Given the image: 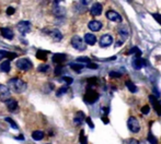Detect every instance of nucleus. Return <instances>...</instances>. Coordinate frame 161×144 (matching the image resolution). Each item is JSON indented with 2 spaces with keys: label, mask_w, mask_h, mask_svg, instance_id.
I'll list each match as a JSON object with an SVG mask.
<instances>
[{
  "label": "nucleus",
  "mask_w": 161,
  "mask_h": 144,
  "mask_svg": "<svg viewBox=\"0 0 161 144\" xmlns=\"http://www.w3.org/2000/svg\"><path fill=\"white\" fill-rule=\"evenodd\" d=\"M10 98V89L7 87L6 85L0 84V100H8Z\"/></svg>",
  "instance_id": "9"
},
{
  "label": "nucleus",
  "mask_w": 161,
  "mask_h": 144,
  "mask_svg": "<svg viewBox=\"0 0 161 144\" xmlns=\"http://www.w3.org/2000/svg\"><path fill=\"white\" fill-rule=\"evenodd\" d=\"M146 65V60L140 59V58H135L133 60V67L135 69H140L143 66Z\"/></svg>",
  "instance_id": "19"
},
{
  "label": "nucleus",
  "mask_w": 161,
  "mask_h": 144,
  "mask_svg": "<svg viewBox=\"0 0 161 144\" xmlns=\"http://www.w3.org/2000/svg\"><path fill=\"white\" fill-rule=\"evenodd\" d=\"M53 13L55 14L56 17H64L65 15V13H66V11H65V9L62 8V7H59V6H57L54 8V10H53Z\"/></svg>",
  "instance_id": "20"
},
{
  "label": "nucleus",
  "mask_w": 161,
  "mask_h": 144,
  "mask_svg": "<svg viewBox=\"0 0 161 144\" xmlns=\"http://www.w3.org/2000/svg\"><path fill=\"white\" fill-rule=\"evenodd\" d=\"M148 141H149L150 144H158V140L151 132L148 133Z\"/></svg>",
  "instance_id": "28"
},
{
  "label": "nucleus",
  "mask_w": 161,
  "mask_h": 144,
  "mask_svg": "<svg viewBox=\"0 0 161 144\" xmlns=\"http://www.w3.org/2000/svg\"><path fill=\"white\" fill-rule=\"evenodd\" d=\"M71 45L75 49L80 50V51L86 49V45H84V40H82V38L80 36H78V35H75L71 38Z\"/></svg>",
  "instance_id": "5"
},
{
  "label": "nucleus",
  "mask_w": 161,
  "mask_h": 144,
  "mask_svg": "<svg viewBox=\"0 0 161 144\" xmlns=\"http://www.w3.org/2000/svg\"><path fill=\"white\" fill-rule=\"evenodd\" d=\"M37 70H39V72H46L50 70V66L48 65H41Z\"/></svg>",
  "instance_id": "30"
},
{
  "label": "nucleus",
  "mask_w": 161,
  "mask_h": 144,
  "mask_svg": "<svg viewBox=\"0 0 161 144\" xmlns=\"http://www.w3.org/2000/svg\"><path fill=\"white\" fill-rule=\"evenodd\" d=\"M109 75H110L111 78H120V77H122V73L115 72V71H111L110 73H109Z\"/></svg>",
  "instance_id": "32"
},
{
  "label": "nucleus",
  "mask_w": 161,
  "mask_h": 144,
  "mask_svg": "<svg viewBox=\"0 0 161 144\" xmlns=\"http://www.w3.org/2000/svg\"><path fill=\"white\" fill-rule=\"evenodd\" d=\"M0 33H1V35L7 39H12L13 38V36H14V35H13V31L9 28H0Z\"/></svg>",
  "instance_id": "13"
},
{
  "label": "nucleus",
  "mask_w": 161,
  "mask_h": 144,
  "mask_svg": "<svg viewBox=\"0 0 161 144\" xmlns=\"http://www.w3.org/2000/svg\"><path fill=\"white\" fill-rule=\"evenodd\" d=\"M32 138H33L35 141H39V140H42V139L44 138V132L41 131V130H36V131H34V132L32 133Z\"/></svg>",
  "instance_id": "23"
},
{
  "label": "nucleus",
  "mask_w": 161,
  "mask_h": 144,
  "mask_svg": "<svg viewBox=\"0 0 161 144\" xmlns=\"http://www.w3.org/2000/svg\"><path fill=\"white\" fill-rule=\"evenodd\" d=\"M113 43V37L110 34H104L100 38V46L101 47H107Z\"/></svg>",
  "instance_id": "10"
},
{
  "label": "nucleus",
  "mask_w": 161,
  "mask_h": 144,
  "mask_svg": "<svg viewBox=\"0 0 161 144\" xmlns=\"http://www.w3.org/2000/svg\"><path fill=\"white\" fill-rule=\"evenodd\" d=\"M98 100H99V94H98V92L92 89H88L87 93L84 94V100H86L87 103H89V104H93V103H95Z\"/></svg>",
  "instance_id": "2"
},
{
  "label": "nucleus",
  "mask_w": 161,
  "mask_h": 144,
  "mask_svg": "<svg viewBox=\"0 0 161 144\" xmlns=\"http://www.w3.org/2000/svg\"><path fill=\"white\" fill-rule=\"evenodd\" d=\"M77 61L78 62L82 61V62H87V63H90V62H91V60H90L88 57H79V58H77Z\"/></svg>",
  "instance_id": "34"
},
{
  "label": "nucleus",
  "mask_w": 161,
  "mask_h": 144,
  "mask_svg": "<svg viewBox=\"0 0 161 144\" xmlns=\"http://www.w3.org/2000/svg\"><path fill=\"white\" fill-rule=\"evenodd\" d=\"M10 68H11V66H10V60H6L0 63V71L9 72L10 71Z\"/></svg>",
  "instance_id": "21"
},
{
  "label": "nucleus",
  "mask_w": 161,
  "mask_h": 144,
  "mask_svg": "<svg viewBox=\"0 0 161 144\" xmlns=\"http://www.w3.org/2000/svg\"><path fill=\"white\" fill-rule=\"evenodd\" d=\"M65 83H67V84H71L72 82H73V80H72V78H70V77H64V78L61 79Z\"/></svg>",
  "instance_id": "38"
},
{
  "label": "nucleus",
  "mask_w": 161,
  "mask_h": 144,
  "mask_svg": "<svg viewBox=\"0 0 161 144\" xmlns=\"http://www.w3.org/2000/svg\"><path fill=\"white\" fill-rule=\"evenodd\" d=\"M149 111H150V107H149V106H148V105L143 106V108H141V112H143V115H147Z\"/></svg>",
  "instance_id": "35"
},
{
  "label": "nucleus",
  "mask_w": 161,
  "mask_h": 144,
  "mask_svg": "<svg viewBox=\"0 0 161 144\" xmlns=\"http://www.w3.org/2000/svg\"><path fill=\"white\" fill-rule=\"evenodd\" d=\"M86 121H87V123L89 124V127H90V128H92V129L94 128V126H93V123H92V120H91L90 118H86Z\"/></svg>",
  "instance_id": "42"
},
{
  "label": "nucleus",
  "mask_w": 161,
  "mask_h": 144,
  "mask_svg": "<svg viewBox=\"0 0 161 144\" xmlns=\"http://www.w3.org/2000/svg\"><path fill=\"white\" fill-rule=\"evenodd\" d=\"M128 55H135L136 56V58H139L140 55H141V51H140V49L137 48V47H133L132 49L128 51Z\"/></svg>",
  "instance_id": "25"
},
{
  "label": "nucleus",
  "mask_w": 161,
  "mask_h": 144,
  "mask_svg": "<svg viewBox=\"0 0 161 144\" xmlns=\"http://www.w3.org/2000/svg\"><path fill=\"white\" fill-rule=\"evenodd\" d=\"M127 127L133 133H138L140 130V124L139 121L135 117H129L127 120Z\"/></svg>",
  "instance_id": "3"
},
{
  "label": "nucleus",
  "mask_w": 161,
  "mask_h": 144,
  "mask_svg": "<svg viewBox=\"0 0 161 144\" xmlns=\"http://www.w3.org/2000/svg\"><path fill=\"white\" fill-rule=\"evenodd\" d=\"M106 17L112 22H122L123 21L121 14L117 13L116 11H114V10H109L106 12Z\"/></svg>",
  "instance_id": "7"
},
{
  "label": "nucleus",
  "mask_w": 161,
  "mask_h": 144,
  "mask_svg": "<svg viewBox=\"0 0 161 144\" xmlns=\"http://www.w3.org/2000/svg\"><path fill=\"white\" fill-rule=\"evenodd\" d=\"M79 141H80V144H87L88 143V139L86 137V134H84V131L82 130L80 134H79Z\"/></svg>",
  "instance_id": "27"
},
{
  "label": "nucleus",
  "mask_w": 161,
  "mask_h": 144,
  "mask_svg": "<svg viewBox=\"0 0 161 144\" xmlns=\"http://www.w3.org/2000/svg\"><path fill=\"white\" fill-rule=\"evenodd\" d=\"M84 42L88 45H94L96 43V37H95L93 34L88 33L84 35Z\"/></svg>",
  "instance_id": "16"
},
{
  "label": "nucleus",
  "mask_w": 161,
  "mask_h": 144,
  "mask_svg": "<svg viewBox=\"0 0 161 144\" xmlns=\"http://www.w3.org/2000/svg\"><path fill=\"white\" fill-rule=\"evenodd\" d=\"M70 68L72 70H75L76 72H80L84 69V65H80V63H70Z\"/></svg>",
  "instance_id": "26"
},
{
  "label": "nucleus",
  "mask_w": 161,
  "mask_h": 144,
  "mask_svg": "<svg viewBox=\"0 0 161 144\" xmlns=\"http://www.w3.org/2000/svg\"><path fill=\"white\" fill-rule=\"evenodd\" d=\"M67 89H68V87H67V86H62V87H60V89H59V91L57 92V96H60L61 94L66 93Z\"/></svg>",
  "instance_id": "37"
},
{
  "label": "nucleus",
  "mask_w": 161,
  "mask_h": 144,
  "mask_svg": "<svg viewBox=\"0 0 161 144\" xmlns=\"http://www.w3.org/2000/svg\"><path fill=\"white\" fill-rule=\"evenodd\" d=\"M8 56V51H5V50H0V60L3 59L5 57Z\"/></svg>",
  "instance_id": "40"
},
{
  "label": "nucleus",
  "mask_w": 161,
  "mask_h": 144,
  "mask_svg": "<svg viewBox=\"0 0 161 144\" xmlns=\"http://www.w3.org/2000/svg\"><path fill=\"white\" fill-rule=\"evenodd\" d=\"M61 72H62V67H57L55 69V74L56 75H59V74H61Z\"/></svg>",
  "instance_id": "41"
},
{
  "label": "nucleus",
  "mask_w": 161,
  "mask_h": 144,
  "mask_svg": "<svg viewBox=\"0 0 161 144\" xmlns=\"http://www.w3.org/2000/svg\"><path fill=\"white\" fill-rule=\"evenodd\" d=\"M50 35L52 36V38L54 39L55 42H59V40H61V38H62V35H61V33L58 30H52L50 32Z\"/></svg>",
  "instance_id": "18"
},
{
  "label": "nucleus",
  "mask_w": 161,
  "mask_h": 144,
  "mask_svg": "<svg viewBox=\"0 0 161 144\" xmlns=\"http://www.w3.org/2000/svg\"><path fill=\"white\" fill-rule=\"evenodd\" d=\"M16 65H17L18 69H20V70H22V71H28L30 69H32V67H33L32 62L29 60V59H26V58L19 59Z\"/></svg>",
  "instance_id": "4"
},
{
  "label": "nucleus",
  "mask_w": 161,
  "mask_h": 144,
  "mask_svg": "<svg viewBox=\"0 0 161 144\" xmlns=\"http://www.w3.org/2000/svg\"><path fill=\"white\" fill-rule=\"evenodd\" d=\"M67 59V56L65 54H55V55L53 56V58H52V60L53 62H55V63H62L64 61Z\"/></svg>",
  "instance_id": "15"
},
{
  "label": "nucleus",
  "mask_w": 161,
  "mask_h": 144,
  "mask_svg": "<svg viewBox=\"0 0 161 144\" xmlns=\"http://www.w3.org/2000/svg\"><path fill=\"white\" fill-rule=\"evenodd\" d=\"M149 100H150V103H151V105H152V107H154V109L156 110V112H157L159 116H161V104H160V102L157 100V97H155L154 95H150Z\"/></svg>",
  "instance_id": "8"
},
{
  "label": "nucleus",
  "mask_w": 161,
  "mask_h": 144,
  "mask_svg": "<svg viewBox=\"0 0 161 144\" xmlns=\"http://www.w3.org/2000/svg\"><path fill=\"white\" fill-rule=\"evenodd\" d=\"M84 119H86L84 114L82 112V111H79V112H77V114H76L73 121H75V123H76L77 126H79V124H81V123H82V121H84Z\"/></svg>",
  "instance_id": "17"
},
{
  "label": "nucleus",
  "mask_w": 161,
  "mask_h": 144,
  "mask_svg": "<svg viewBox=\"0 0 161 144\" xmlns=\"http://www.w3.org/2000/svg\"><path fill=\"white\" fill-rule=\"evenodd\" d=\"M14 11H16V10H14L12 7H9V8L7 9V14H8V15H12V14L14 13Z\"/></svg>",
  "instance_id": "39"
},
{
  "label": "nucleus",
  "mask_w": 161,
  "mask_h": 144,
  "mask_svg": "<svg viewBox=\"0 0 161 144\" xmlns=\"http://www.w3.org/2000/svg\"><path fill=\"white\" fill-rule=\"evenodd\" d=\"M6 105H7V108H8V110L9 111H14L18 108L17 100H13V98H9V100H7Z\"/></svg>",
  "instance_id": "14"
},
{
  "label": "nucleus",
  "mask_w": 161,
  "mask_h": 144,
  "mask_svg": "<svg viewBox=\"0 0 161 144\" xmlns=\"http://www.w3.org/2000/svg\"><path fill=\"white\" fill-rule=\"evenodd\" d=\"M6 121H7V122H9V123H10V126H11V127L13 128V129H19V127H18V124H17V123H16L14 121H13V120H12L11 118H6Z\"/></svg>",
  "instance_id": "31"
},
{
  "label": "nucleus",
  "mask_w": 161,
  "mask_h": 144,
  "mask_svg": "<svg viewBox=\"0 0 161 144\" xmlns=\"http://www.w3.org/2000/svg\"><path fill=\"white\" fill-rule=\"evenodd\" d=\"M125 84H126V86H127V89L132 92V93H136L137 92V87H136V85L132 82V81H126L125 82Z\"/></svg>",
  "instance_id": "24"
},
{
  "label": "nucleus",
  "mask_w": 161,
  "mask_h": 144,
  "mask_svg": "<svg viewBox=\"0 0 161 144\" xmlns=\"http://www.w3.org/2000/svg\"><path fill=\"white\" fill-rule=\"evenodd\" d=\"M9 89H11L14 93H22L26 89V83H24L21 79H11L8 82Z\"/></svg>",
  "instance_id": "1"
},
{
  "label": "nucleus",
  "mask_w": 161,
  "mask_h": 144,
  "mask_svg": "<svg viewBox=\"0 0 161 144\" xmlns=\"http://www.w3.org/2000/svg\"><path fill=\"white\" fill-rule=\"evenodd\" d=\"M88 28H89L92 32H99L101 28H102V23H101L100 21L93 20V21H90L89 22Z\"/></svg>",
  "instance_id": "12"
},
{
  "label": "nucleus",
  "mask_w": 161,
  "mask_h": 144,
  "mask_svg": "<svg viewBox=\"0 0 161 144\" xmlns=\"http://www.w3.org/2000/svg\"><path fill=\"white\" fill-rule=\"evenodd\" d=\"M46 56H47V54H46V51H44V50H37V54H36V57H37L39 59L45 60V59H46Z\"/></svg>",
  "instance_id": "29"
},
{
  "label": "nucleus",
  "mask_w": 161,
  "mask_h": 144,
  "mask_svg": "<svg viewBox=\"0 0 161 144\" xmlns=\"http://www.w3.org/2000/svg\"><path fill=\"white\" fill-rule=\"evenodd\" d=\"M152 17H154V19L161 25V14H159V13H154Z\"/></svg>",
  "instance_id": "36"
},
{
  "label": "nucleus",
  "mask_w": 161,
  "mask_h": 144,
  "mask_svg": "<svg viewBox=\"0 0 161 144\" xmlns=\"http://www.w3.org/2000/svg\"><path fill=\"white\" fill-rule=\"evenodd\" d=\"M102 120H103V122H104L105 124L106 123H109V118H106V117H104V116L102 117Z\"/></svg>",
  "instance_id": "44"
},
{
  "label": "nucleus",
  "mask_w": 161,
  "mask_h": 144,
  "mask_svg": "<svg viewBox=\"0 0 161 144\" xmlns=\"http://www.w3.org/2000/svg\"><path fill=\"white\" fill-rule=\"evenodd\" d=\"M17 28L20 33L24 35V34L31 32V23L28 22V21H21V22L18 23Z\"/></svg>",
  "instance_id": "6"
},
{
  "label": "nucleus",
  "mask_w": 161,
  "mask_h": 144,
  "mask_svg": "<svg viewBox=\"0 0 161 144\" xmlns=\"http://www.w3.org/2000/svg\"><path fill=\"white\" fill-rule=\"evenodd\" d=\"M102 10H103L102 5L99 3V2H95V3H93L92 7L90 8V13H91L93 17H98V15H100L101 13H102Z\"/></svg>",
  "instance_id": "11"
},
{
  "label": "nucleus",
  "mask_w": 161,
  "mask_h": 144,
  "mask_svg": "<svg viewBox=\"0 0 161 144\" xmlns=\"http://www.w3.org/2000/svg\"><path fill=\"white\" fill-rule=\"evenodd\" d=\"M118 33H120V35H121L124 39L127 38L128 35H129V32H128V30L126 26H120V28H118Z\"/></svg>",
  "instance_id": "22"
},
{
  "label": "nucleus",
  "mask_w": 161,
  "mask_h": 144,
  "mask_svg": "<svg viewBox=\"0 0 161 144\" xmlns=\"http://www.w3.org/2000/svg\"><path fill=\"white\" fill-rule=\"evenodd\" d=\"M87 67H88V68H91V69H96V68H98V66H96L95 63H91V62H90V63H88V65H87Z\"/></svg>",
  "instance_id": "43"
},
{
  "label": "nucleus",
  "mask_w": 161,
  "mask_h": 144,
  "mask_svg": "<svg viewBox=\"0 0 161 144\" xmlns=\"http://www.w3.org/2000/svg\"><path fill=\"white\" fill-rule=\"evenodd\" d=\"M124 144H139V142L136 139H127V140L124 142Z\"/></svg>",
  "instance_id": "33"
}]
</instances>
